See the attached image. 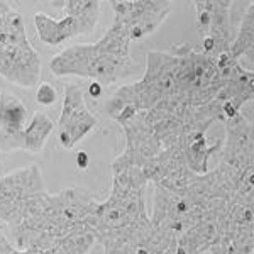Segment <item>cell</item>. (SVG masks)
I'll return each instance as SVG.
<instances>
[{
  "instance_id": "obj_7",
  "label": "cell",
  "mask_w": 254,
  "mask_h": 254,
  "mask_svg": "<svg viewBox=\"0 0 254 254\" xmlns=\"http://www.w3.org/2000/svg\"><path fill=\"white\" fill-rule=\"evenodd\" d=\"M27 109L17 97L0 95V151L24 149Z\"/></svg>"
},
{
  "instance_id": "obj_6",
  "label": "cell",
  "mask_w": 254,
  "mask_h": 254,
  "mask_svg": "<svg viewBox=\"0 0 254 254\" xmlns=\"http://www.w3.org/2000/svg\"><path fill=\"white\" fill-rule=\"evenodd\" d=\"M97 126L95 116L85 105L83 93L76 85H66L63 98V110L58 122V141L64 149L75 147Z\"/></svg>"
},
{
  "instance_id": "obj_1",
  "label": "cell",
  "mask_w": 254,
  "mask_h": 254,
  "mask_svg": "<svg viewBox=\"0 0 254 254\" xmlns=\"http://www.w3.org/2000/svg\"><path fill=\"white\" fill-rule=\"evenodd\" d=\"M39 73L41 60L27 39L22 17L0 2V75L20 87H36Z\"/></svg>"
},
{
  "instance_id": "obj_8",
  "label": "cell",
  "mask_w": 254,
  "mask_h": 254,
  "mask_svg": "<svg viewBox=\"0 0 254 254\" xmlns=\"http://www.w3.org/2000/svg\"><path fill=\"white\" fill-rule=\"evenodd\" d=\"M55 129V124L44 112H36L24 130V149L29 153H39L46 144V139Z\"/></svg>"
},
{
  "instance_id": "obj_2",
  "label": "cell",
  "mask_w": 254,
  "mask_h": 254,
  "mask_svg": "<svg viewBox=\"0 0 254 254\" xmlns=\"http://www.w3.org/2000/svg\"><path fill=\"white\" fill-rule=\"evenodd\" d=\"M55 75H76L95 78L98 83H114L127 76L134 69L130 56H116L109 53L100 43L71 46L56 55L49 63Z\"/></svg>"
},
{
  "instance_id": "obj_5",
  "label": "cell",
  "mask_w": 254,
  "mask_h": 254,
  "mask_svg": "<svg viewBox=\"0 0 254 254\" xmlns=\"http://www.w3.org/2000/svg\"><path fill=\"white\" fill-rule=\"evenodd\" d=\"M170 5V2H112L116 12L112 27L129 41L141 39L166 19Z\"/></svg>"
},
{
  "instance_id": "obj_4",
  "label": "cell",
  "mask_w": 254,
  "mask_h": 254,
  "mask_svg": "<svg viewBox=\"0 0 254 254\" xmlns=\"http://www.w3.org/2000/svg\"><path fill=\"white\" fill-rule=\"evenodd\" d=\"M44 190L43 176L36 165L20 168L0 180V219L12 227L22 222L24 203L34 193Z\"/></svg>"
},
{
  "instance_id": "obj_3",
  "label": "cell",
  "mask_w": 254,
  "mask_h": 254,
  "mask_svg": "<svg viewBox=\"0 0 254 254\" xmlns=\"http://www.w3.org/2000/svg\"><path fill=\"white\" fill-rule=\"evenodd\" d=\"M64 12L63 19H51L43 12L34 15L36 31L46 46H60L64 41L92 31L98 22L100 2L69 0L64 2Z\"/></svg>"
},
{
  "instance_id": "obj_10",
  "label": "cell",
  "mask_w": 254,
  "mask_h": 254,
  "mask_svg": "<svg viewBox=\"0 0 254 254\" xmlns=\"http://www.w3.org/2000/svg\"><path fill=\"white\" fill-rule=\"evenodd\" d=\"M88 165H90L88 153H85V151H78V153H76V166H78V170H87Z\"/></svg>"
},
{
  "instance_id": "obj_11",
  "label": "cell",
  "mask_w": 254,
  "mask_h": 254,
  "mask_svg": "<svg viewBox=\"0 0 254 254\" xmlns=\"http://www.w3.org/2000/svg\"><path fill=\"white\" fill-rule=\"evenodd\" d=\"M102 92H104V88H102V85L98 83V81H93V83H90L88 93H90V97H92V98H100Z\"/></svg>"
},
{
  "instance_id": "obj_9",
  "label": "cell",
  "mask_w": 254,
  "mask_h": 254,
  "mask_svg": "<svg viewBox=\"0 0 254 254\" xmlns=\"http://www.w3.org/2000/svg\"><path fill=\"white\" fill-rule=\"evenodd\" d=\"M36 102L39 105H44V107H49L56 102V90L51 83L48 81H41L36 88Z\"/></svg>"
}]
</instances>
